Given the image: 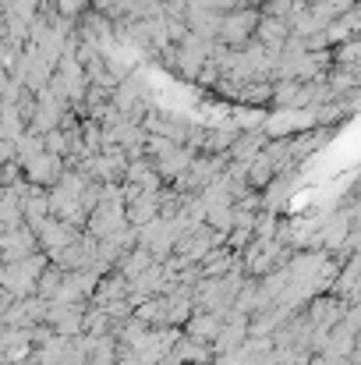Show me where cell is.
Here are the masks:
<instances>
[{
    "mask_svg": "<svg viewBox=\"0 0 361 365\" xmlns=\"http://www.w3.org/2000/svg\"><path fill=\"white\" fill-rule=\"evenodd\" d=\"M258 14H255V7H241V11H231V14H224V21H220V39L227 43V46H248V39L258 32Z\"/></svg>",
    "mask_w": 361,
    "mask_h": 365,
    "instance_id": "cell-1",
    "label": "cell"
},
{
    "mask_svg": "<svg viewBox=\"0 0 361 365\" xmlns=\"http://www.w3.org/2000/svg\"><path fill=\"white\" fill-rule=\"evenodd\" d=\"M287 39H291V29H287V21L283 18H262L258 21V32H255V43L258 46H266L269 53H283V46H287Z\"/></svg>",
    "mask_w": 361,
    "mask_h": 365,
    "instance_id": "cell-2",
    "label": "cell"
}]
</instances>
